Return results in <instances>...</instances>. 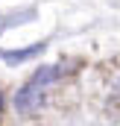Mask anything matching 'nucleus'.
Returning a JSON list of instances; mask_svg holds the SVG:
<instances>
[{
    "mask_svg": "<svg viewBox=\"0 0 120 126\" xmlns=\"http://www.w3.org/2000/svg\"><path fill=\"white\" fill-rule=\"evenodd\" d=\"M64 67H67V62L38 67V70L32 73L30 79L24 82V88L18 91V97H15V106H18V111H24V114H32V111H38V106L44 103V91H50V85H56L61 76L67 73Z\"/></svg>",
    "mask_w": 120,
    "mask_h": 126,
    "instance_id": "obj_1",
    "label": "nucleus"
},
{
    "mask_svg": "<svg viewBox=\"0 0 120 126\" xmlns=\"http://www.w3.org/2000/svg\"><path fill=\"white\" fill-rule=\"evenodd\" d=\"M44 47H47V41L30 44V47H24V50H0V59L9 62V64H21V62H30V59H35V56H41Z\"/></svg>",
    "mask_w": 120,
    "mask_h": 126,
    "instance_id": "obj_2",
    "label": "nucleus"
},
{
    "mask_svg": "<svg viewBox=\"0 0 120 126\" xmlns=\"http://www.w3.org/2000/svg\"><path fill=\"white\" fill-rule=\"evenodd\" d=\"M0 114H3V97H0Z\"/></svg>",
    "mask_w": 120,
    "mask_h": 126,
    "instance_id": "obj_3",
    "label": "nucleus"
}]
</instances>
